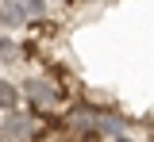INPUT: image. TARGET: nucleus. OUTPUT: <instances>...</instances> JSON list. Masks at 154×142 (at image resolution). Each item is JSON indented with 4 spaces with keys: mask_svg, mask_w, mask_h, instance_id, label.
<instances>
[{
    "mask_svg": "<svg viewBox=\"0 0 154 142\" xmlns=\"http://www.w3.org/2000/svg\"><path fill=\"white\" fill-rule=\"evenodd\" d=\"M108 142H135L131 135H119V138H108Z\"/></svg>",
    "mask_w": 154,
    "mask_h": 142,
    "instance_id": "obj_8",
    "label": "nucleus"
},
{
    "mask_svg": "<svg viewBox=\"0 0 154 142\" xmlns=\"http://www.w3.org/2000/svg\"><path fill=\"white\" fill-rule=\"evenodd\" d=\"M35 135H38V119L27 108L4 111V119H0V138L4 142H35Z\"/></svg>",
    "mask_w": 154,
    "mask_h": 142,
    "instance_id": "obj_1",
    "label": "nucleus"
},
{
    "mask_svg": "<svg viewBox=\"0 0 154 142\" xmlns=\"http://www.w3.org/2000/svg\"><path fill=\"white\" fill-rule=\"evenodd\" d=\"M23 108V88L16 81H0V111H16Z\"/></svg>",
    "mask_w": 154,
    "mask_h": 142,
    "instance_id": "obj_5",
    "label": "nucleus"
},
{
    "mask_svg": "<svg viewBox=\"0 0 154 142\" xmlns=\"http://www.w3.org/2000/svg\"><path fill=\"white\" fill-rule=\"evenodd\" d=\"M27 12H23V0H4L0 4V31H27Z\"/></svg>",
    "mask_w": 154,
    "mask_h": 142,
    "instance_id": "obj_2",
    "label": "nucleus"
},
{
    "mask_svg": "<svg viewBox=\"0 0 154 142\" xmlns=\"http://www.w3.org/2000/svg\"><path fill=\"white\" fill-rule=\"evenodd\" d=\"M19 54H23V42L12 31H0V65H16Z\"/></svg>",
    "mask_w": 154,
    "mask_h": 142,
    "instance_id": "obj_4",
    "label": "nucleus"
},
{
    "mask_svg": "<svg viewBox=\"0 0 154 142\" xmlns=\"http://www.w3.org/2000/svg\"><path fill=\"white\" fill-rule=\"evenodd\" d=\"M96 127H100L104 138H119V135H131V131H135V123L127 119V115H119L116 108H108V111L96 119Z\"/></svg>",
    "mask_w": 154,
    "mask_h": 142,
    "instance_id": "obj_3",
    "label": "nucleus"
},
{
    "mask_svg": "<svg viewBox=\"0 0 154 142\" xmlns=\"http://www.w3.org/2000/svg\"><path fill=\"white\" fill-rule=\"evenodd\" d=\"M27 31H31V39L50 42L58 31H62V27H58V19H50V16H46V19H31V23H27Z\"/></svg>",
    "mask_w": 154,
    "mask_h": 142,
    "instance_id": "obj_6",
    "label": "nucleus"
},
{
    "mask_svg": "<svg viewBox=\"0 0 154 142\" xmlns=\"http://www.w3.org/2000/svg\"><path fill=\"white\" fill-rule=\"evenodd\" d=\"M23 12H27V19H46L50 16V0H23Z\"/></svg>",
    "mask_w": 154,
    "mask_h": 142,
    "instance_id": "obj_7",
    "label": "nucleus"
}]
</instances>
